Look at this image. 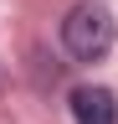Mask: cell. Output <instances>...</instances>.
I'll list each match as a JSON object with an SVG mask.
<instances>
[{
	"label": "cell",
	"instance_id": "cell-1",
	"mask_svg": "<svg viewBox=\"0 0 118 124\" xmlns=\"http://www.w3.org/2000/svg\"><path fill=\"white\" fill-rule=\"evenodd\" d=\"M62 46L77 62H98L103 52L113 46V16L98 5V0H77L62 21Z\"/></svg>",
	"mask_w": 118,
	"mask_h": 124
},
{
	"label": "cell",
	"instance_id": "cell-2",
	"mask_svg": "<svg viewBox=\"0 0 118 124\" xmlns=\"http://www.w3.org/2000/svg\"><path fill=\"white\" fill-rule=\"evenodd\" d=\"M72 119L77 124H118V98L108 88H77L72 93Z\"/></svg>",
	"mask_w": 118,
	"mask_h": 124
}]
</instances>
